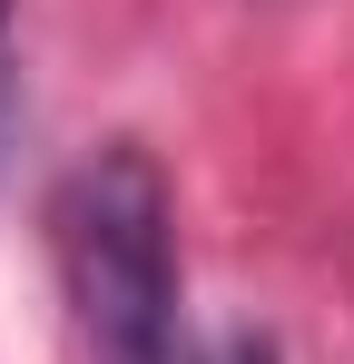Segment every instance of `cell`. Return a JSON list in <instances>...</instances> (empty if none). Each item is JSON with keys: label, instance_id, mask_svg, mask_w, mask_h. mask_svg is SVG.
<instances>
[{"label": "cell", "instance_id": "2", "mask_svg": "<svg viewBox=\"0 0 354 364\" xmlns=\"http://www.w3.org/2000/svg\"><path fill=\"white\" fill-rule=\"evenodd\" d=\"M187 364H286V345L266 335V325H217V335H197Z\"/></svg>", "mask_w": 354, "mask_h": 364}, {"label": "cell", "instance_id": "3", "mask_svg": "<svg viewBox=\"0 0 354 364\" xmlns=\"http://www.w3.org/2000/svg\"><path fill=\"white\" fill-rule=\"evenodd\" d=\"M0 50H10V0H0Z\"/></svg>", "mask_w": 354, "mask_h": 364}, {"label": "cell", "instance_id": "1", "mask_svg": "<svg viewBox=\"0 0 354 364\" xmlns=\"http://www.w3.org/2000/svg\"><path fill=\"white\" fill-rule=\"evenodd\" d=\"M50 256L79 364H177V197L138 138L89 148L59 178Z\"/></svg>", "mask_w": 354, "mask_h": 364}]
</instances>
